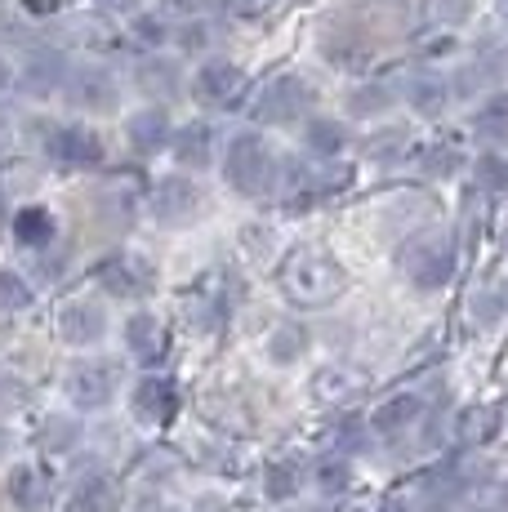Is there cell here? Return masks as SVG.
<instances>
[{
	"instance_id": "1",
	"label": "cell",
	"mask_w": 508,
	"mask_h": 512,
	"mask_svg": "<svg viewBox=\"0 0 508 512\" xmlns=\"http://www.w3.org/2000/svg\"><path fill=\"white\" fill-rule=\"evenodd\" d=\"M281 290L290 294L304 308H321V303H335L344 294V272L330 254L321 250H295L281 263Z\"/></svg>"
},
{
	"instance_id": "2",
	"label": "cell",
	"mask_w": 508,
	"mask_h": 512,
	"mask_svg": "<svg viewBox=\"0 0 508 512\" xmlns=\"http://www.w3.org/2000/svg\"><path fill=\"white\" fill-rule=\"evenodd\" d=\"M397 259H402V272L415 290H442V285L455 277L459 250H455L451 232H419L415 241L402 245Z\"/></svg>"
},
{
	"instance_id": "3",
	"label": "cell",
	"mask_w": 508,
	"mask_h": 512,
	"mask_svg": "<svg viewBox=\"0 0 508 512\" xmlns=\"http://www.w3.org/2000/svg\"><path fill=\"white\" fill-rule=\"evenodd\" d=\"M228 183L237 187L241 196H268L272 183H277V156L272 147L259 139V134H237L228 143V165H223Z\"/></svg>"
},
{
	"instance_id": "4",
	"label": "cell",
	"mask_w": 508,
	"mask_h": 512,
	"mask_svg": "<svg viewBox=\"0 0 508 512\" xmlns=\"http://www.w3.org/2000/svg\"><path fill=\"white\" fill-rule=\"evenodd\" d=\"M121 392V370L112 361H81V366L67 370V397L81 410H103L116 401Z\"/></svg>"
},
{
	"instance_id": "5",
	"label": "cell",
	"mask_w": 508,
	"mask_h": 512,
	"mask_svg": "<svg viewBox=\"0 0 508 512\" xmlns=\"http://www.w3.org/2000/svg\"><path fill=\"white\" fill-rule=\"evenodd\" d=\"M45 152H50L54 165H67V170H90V165L103 161V139L85 125H54L45 134Z\"/></svg>"
},
{
	"instance_id": "6",
	"label": "cell",
	"mask_w": 508,
	"mask_h": 512,
	"mask_svg": "<svg viewBox=\"0 0 508 512\" xmlns=\"http://www.w3.org/2000/svg\"><path fill=\"white\" fill-rule=\"evenodd\" d=\"M201 187L188 179V174H170V179L156 183L152 192V214L165 223V228H183V223H192L201 214Z\"/></svg>"
},
{
	"instance_id": "7",
	"label": "cell",
	"mask_w": 508,
	"mask_h": 512,
	"mask_svg": "<svg viewBox=\"0 0 508 512\" xmlns=\"http://www.w3.org/2000/svg\"><path fill=\"white\" fill-rule=\"evenodd\" d=\"M308 103H312V90L299 81V76H277V81L259 94L254 116H259V121H272V125H286V121H299V116L308 112Z\"/></svg>"
},
{
	"instance_id": "8",
	"label": "cell",
	"mask_w": 508,
	"mask_h": 512,
	"mask_svg": "<svg viewBox=\"0 0 508 512\" xmlns=\"http://www.w3.org/2000/svg\"><path fill=\"white\" fill-rule=\"evenodd\" d=\"M130 406H134V419L139 423L165 428V423L179 415V388H174V379H165V374H148V379H139Z\"/></svg>"
},
{
	"instance_id": "9",
	"label": "cell",
	"mask_w": 508,
	"mask_h": 512,
	"mask_svg": "<svg viewBox=\"0 0 508 512\" xmlns=\"http://www.w3.org/2000/svg\"><path fill=\"white\" fill-rule=\"evenodd\" d=\"M241 85H246V76H241L237 63L210 58V63H201V72L192 76V98H197V103H210V107H228L232 98L241 94Z\"/></svg>"
},
{
	"instance_id": "10",
	"label": "cell",
	"mask_w": 508,
	"mask_h": 512,
	"mask_svg": "<svg viewBox=\"0 0 508 512\" xmlns=\"http://www.w3.org/2000/svg\"><path fill=\"white\" fill-rule=\"evenodd\" d=\"M54 326H58V339L63 343H72V348H90V343H99L107 334V312L94 308V303H85V299H72V303H63V312H58Z\"/></svg>"
},
{
	"instance_id": "11",
	"label": "cell",
	"mask_w": 508,
	"mask_h": 512,
	"mask_svg": "<svg viewBox=\"0 0 508 512\" xmlns=\"http://www.w3.org/2000/svg\"><path fill=\"white\" fill-rule=\"evenodd\" d=\"M5 495L18 512H50L54 508V486L36 464H18L5 477Z\"/></svg>"
},
{
	"instance_id": "12",
	"label": "cell",
	"mask_w": 508,
	"mask_h": 512,
	"mask_svg": "<svg viewBox=\"0 0 508 512\" xmlns=\"http://www.w3.org/2000/svg\"><path fill=\"white\" fill-rule=\"evenodd\" d=\"M99 281L112 299H143L152 290V268L134 254H121V259H107L99 268Z\"/></svg>"
},
{
	"instance_id": "13",
	"label": "cell",
	"mask_w": 508,
	"mask_h": 512,
	"mask_svg": "<svg viewBox=\"0 0 508 512\" xmlns=\"http://www.w3.org/2000/svg\"><path fill=\"white\" fill-rule=\"evenodd\" d=\"M125 343H130V357L143 361V366H156V361L165 357V348H170V334L156 317L148 312H134L130 321H125Z\"/></svg>"
},
{
	"instance_id": "14",
	"label": "cell",
	"mask_w": 508,
	"mask_h": 512,
	"mask_svg": "<svg viewBox=\"0 0 508 512\" xmlns=\"http://www.w3.org/2000/svg\"><path fill=\"white\" fill-rule=\"evenodd\" d=\"M419 419H424V397H415V392H402V397H388L384 406L375 410L370 428H375L379 437L397 441V437H406V432L415 428Z\"/></svg>"
},
{
	"instance_id": "15",
	"label": "cell",
	"mask_w": 508,
	"mask_h": 512,
	"mask_svg": "<svg viewBox=\"0 0 508 512\" xmlns=\"http://www.w3.org/2000/svg\"><path fill=\"white\" fill-rule=\"evenodd\" d=\"M67 94H72L76 107H90V112L116 107V81H112V72H103V67H81V72H72Z\"/></svg>"
},
{
	"instance_id": "16",
	"label": "cell",
	"mask_w": 508,
	"mask_h": 512,
	"mask_svg": "<svg viewBox=\"0 0 508 512\" xmlns=\"http://www.w3.org/2000/svg\"><path fill=\"white\" fill-rule=\"evenodd\" d=\"M63 512H121V490H116L112 477L94 472V477L76 481V490L67 495Z\"/></svg>"
},
{
	"instance_id": "17",
	"label": "cell",
	"mask_w": 508,
	"mask_h": 512,
	"mask_svg": "<svg viewBox=\"0 0 508 512\" xmlns=\"http://www.w3.org/2000/svg\"><path fill=\"white\" fill-rule=\"evenodd\" d=\"M125 139H130V147H134V152H143V156L161 152V147L174 139L170 116H165L161 107H148V112H134V116H130V125H125Z\"/></svg>"
},
{
	"instance_id": "18",
	"label": "cell",
	"mask_w": 508,
	"mask_h": 512,
	"mask_svg": "<svg viewBox=\"0 0 508 512\" xmlns=\"http://www.w3.org/2000/svg\"><path fill=\"white\" fill-rule=\"evenodd\" d=\"M468 308H473V321L477 326H500V321L508 317V285L500 277H491V281H482L473 294H468Z\"/></svg>"
},
{
	"instance_id": "19",
	"label": "cell",
	"mask_w": 508,
	"mask_h": 512,
	"mask_svg": "<svg viewBox=\"0 0 508 512\" xmlns=\"http://www.w3.org/2000/svg\"><path fill=\"white\" fill-rule=\"evenodd\" d=\"M210 152H214V134H210L205 121H192L174 134V156H179V165L205 170V165H210Z\"/></svg>"
},
{
	"instance_id": "20",
	"label": "cell",
	"mask_w": 508,
	"mask_h": 512,
	"mask_svg": "<svg viewBox=\"0 0 508 512\" xmlns=\"http://www.w3.org/2000/svg\"><path fill=\"white\" fill-rule=\"evenodd\" d=\"M406 98H410V107H415L419 116H437L446 103H451V85H446L442 76H433V72H415L410 76V85H406Z\"/></svg>"
},
{
	"instance_id": "21",
	"label": "cell",
	"mask_w": 508,
	"mask_h": 512,
	"mask_svg": "<svg viewBox=\"0 0 508 512\" xmlns=\"http://www.w3.org/2000/svg\"><path fill=\"white\" fill-rule=\"evenodd\" d=\"M14 236L18 245H32V250H41V245H50L58 236V223L50 210H41V205H27V210L14 214Z\"/></svg>"
},
{
	"instance_id": "22",
	"label": "cell",
	"mask_w": 508,
	"mask_h": 512,
	"mask_svg": "<svg viewBox=\"0 0 508 512\" xmlns=\"http://www.w3.org/2000/svg\"><path fill=\"white\" fill-rule=\"evenodd\" d=\"M348 143V130L339 121H330V116H317V121H308L304 130V147L312 156H339Z\"/></svg>"
},
{
	"instance_id": "23",
	"label": "cell",
	"mask_w": 508,
	"mask_h": 512,
	"mask_svg": "<svg viewBox=\"0 0 508 512\" xmlns=\"http://www.w3.org/2000/svg\"><path fill=\"white\" fill-rule=\"evenodd\" d=\"M299 486H304V468L290 464V459H277V464H268V472H263V490H268V499H295Z\"/></svg>"
},
{
	"instance_id": "24",
	"label": "cell",
	"mask_w": 508,
	"mask_h": 512,
	"mask_svg": "<svg viewBox=\"0 0 508 512\" xmlns=\"http://www.w3.org/2000/svg\"><path fill=\"white\" fill-rule=\"evenodd\" d=\"M455 432L464 446H486V441L500 432V415H495V410H464L455 423Z\"/></svg>"
},
{
	"instance_id": "25",
	"label": "cell",
	"mask_w": 508,
	"mask_h": 512,
	"mask_svg": "<svg viewBox=\"0 0 508 512\" xmlns=\"http://www.w3.org/2000/svg\"><path fill=\"white\" fill-rule=\"evenodd\" d=\"M473 130L482 139H508V94H491L473 116Z\"/></svg>"
},
{
	"instance_id": "26",
	"label": "cell",
	"mask_w": 508,
	"mask_h": 512,
	"mask_svg": "<svg viewBox=\"0 0 508 512\" xmlns=\"http://www.w3.org/2000/svg\"><path fill=\"white\" fill-rule=\"evenodd\" d=\"M304 343H308V334L299 326H277L268 334V357L277 361V366H295V361L304 357Z\"/></svg>"
},
{
	"instance_id": "27",
	"label": "cell",
	"mask_w": 508,
	"mask_h": 512,
	"mask_svg": "<svg viewBox=\"0 0 508 512\" xmlns=\"http://www.w3.org/2000/svg\"><path fill=\"white\" fill-rule=\"evenodd\" d=\"M32 285H27L18 272L0 268V317H14V312H27L32 308Z\"/></svg>"
},
{
	"instance_id": "28",
	"label": "cell",
	"mask_w": 508,
	"mask_h": 512,
	"mask_svg": "<svg viewBox=\"0 0 508 512\" xmlns=\"http://www.w3.org/2000/svg\"><path fill=\"white\" fill-rule=\"evenodd\" d=\"M139 85L148 94H174L179 90V67L165 63V58H148V63L139 67Z\"/></svg>"
},
{
	"instance_id": "29",
	"label": "cell",
	"mask_w": 508,
	"mask_h": 512,
	"mask_svg": "<svg viewBox=\"0 0 508 512\" xmlns=\"http://www.w3.org/2000/svg\"><path fill=\"white\" fill-rule=\"evenodd\" d=\"M348 464H344V455H335V459H321L317 468H312V486L321 490V495H339V490L348 486Z\"/></svg>"
},
{
	"instance_id": "30",
	"label": "cell",
	"mask_w": 508,
	"mask_h": 512,
	"mask_svg": "<svg viewBox=\"0 0 508 512\" xmlns=\"http://www.w3.org/2000/svg\"><path fill=\"white\" fill-rule=\"evenodd\" d=\"M424 165H428V174H437V179H446V174H455L459 165H464V152H459L455 143H437V147H428Z\"/></svg>"
},
{
	"instance_id": "31",
	"label": "cell",
	"mask_w": 508,
	"mask_h": 512,
	"mask_svg": "<svg viewBox=\"0 0 508 512\" xmlns=\"http://www.w3.org/2000/svg\"><path fill=\"white\" fill-rule=\"evenodd\" d=\"M58 81H63V63H58V58H36L32 72H27V85H32L36 94L58 90Z\"/></svg>"
},
{
	"instance_id": "32",
	"label": "cell",
	"mask_w": 508,
	"mask_h": 512,
	"mask_svg": "<svg viewBox=\"0 0 508 512\" xmlns=\"http://www.w3.org/2000/svg\"><path fill=\"white\" fill-rule=\"evenodd\" d=\"M477 183H482L486 192H504L508 187V161L504 156H482V161H477Z\"/></svg>"
},
{
	"instance_id": "33",
	"label": "cell",
	"mask_w": 508,
	"mask_h": 512,
	"mask_svg": "<svg viewBox=\"0 0 508 512\" xmlns=\"http://www.w3.org/2000/svg\"><path fill=\"white\" fill-rule=\"evenodd\" d=\"M428 18L433 23H464L468 9H473V0H424Z\"/></svg>"
},
{
	"instance_id": "34",
	"label": "cell",
	"mask_w": 508,
	"mask_h": 512,
	"mask_svg": "<svg viewBox=\"0 0 508 512\" xmlns=\"http://www.w3.org/2000/svg\"><path fill=\"white\" fill-rule=\"evenodd\" d=\"M76 437H81V428H76L72 419H63V423L50 419V423H45V432H41V441H45L50 450H72Z\"/></svg>"
},
{
	"instance_id": "35",
	"label": "cell",
	"mask_w": 508,
	"mask_h": 512,
	"mask_svg": "<svg viewBox=\"0 0 508 512\" xmlns=\"http://www.w3.org/2000/svg\"><path fill=\"white\" fill-rule=\"evenodd\" d=\"M388 103H393V94H388L384 85H366V90L353 94V112H361V116H366V112H384Z\"/></svg>"
},
{
	"instance_id": "36",
	"label": "cell",
	"mask_w": 508,
	"mask_h": 512,
	"mask_svg": "<svg viewBox=\"0 0 508 512\" xmlns=\"http://www.w3.org/2000/svg\"><path fill=\"white\" fill-rule=\"evenodd\" d=\"M18 401H23V383L9 379V374H0V415H5V410H14Z\"/></svg>"
},
{
	"instance_id": "37",
	"label": "cell",
	"mask_w": 508,
	"mask_h": 512,
	"mask_svg": "<svg viewBox=\"0 0 508 512\" xmlns=\"http://www.w3.org/2000/svg\"><path fill=\"white\" fill-rule=\"evenodd\" d=\"M223 9H228V14H241V18H254L263 9V0H223Z\"/></svg>"
},
{
	"instance_id": "38",
	"label": "cell",
	"mask_w": 508,
	"mask_h": 512,
	"mask_svg": "<svg viewBox=\"0 0 508 512\" xmlns=\"http://www.w3.org/2000/svg\"><path fill=\"white\" fill-rule=\"evenodd\" d=\"M94 5H99L103 14H134V5H139V0H94Z\"/></svg>"
},
{
	"instance_id": "39",
	"label": "cell",
	"mask_w": 508,
	"mask_h": 512,
	"mask_svg": "<svg viewBox=\"0 0 508 512\" xmlns=\"http://www.w3.org/2000/svg\"><path fill=\"white\" fill-rule=\"evenodd\" d=\"M165 9H174V14H201L205 0H161Z\"/></svg>"
},
{
	"instance_id": "40",
	"label": "cell",
	"mask_w": 508,
	"mask_h": 512,
	"mask_svg": "<svg viewBox=\"0 0 508 512\" xmlns=\"http://www.w3.org/2000/svg\"><path fill=\"white\" fill-rule=\"evenodd\" d=\"M67 0H27V9H32V14H54V9H63Z\"/></svg>"
},
{
	"instance_id": "41",
	"label": "cell",
	"mask_w": 508,
	"mask_h": 512,
	"mask_svg": "<svg viewBox=\"0 0 508 512\" xmlns=\"http://www.w3.org/2000/svg\"><path fill=\"white\" fill-rule=\"evenodd\" d=\"M183 41H188V49H197V45L210 41V32H205V27H188V32H183Z\"/></svg>"
},
{
	"instance_id": "42",
	"label": "cell",
	"mask_w": 508,
	"mask_h": 512,
	"mask_svg": "<svg viewBox=\"0 0 508 512\" xmlns=\"http://www.w3.org/2000/svg\"><path fill=\"white\" fill-rule=\"evenodd\" d=\"M9 85H14V67H9V63H5V58H0V94H5V90H9Z\"/></svg>"
},
{
	"instance_id": "43",
	"label": "cell",
	"mask_w": 508,
	"mask_h": 512,
	"mask_svg": "<svg viewBox=\"0 0 508 512\" xmlns=\"http://www.w3.org/2000/svg\"><path fill=\"white\" fill-rule=\"evenodd\" d=\"M139 512H174V508L161 504V499H148V504H139Z\"/></svg>"
},
{
	"instance_id": "44",
	"label": "cell",
	"mask_w": 508,
	"mask_h": 512,
	"mask_svg": "<svg viewBox=\"0 0 508 512\" xmlns=\"http://www.w3.org/2000/svg\"><path fill=\"white\" fill-rule=\"evenodd\" d=\"M379 512H410V508L402 504V499H388V504H384V508H379Z\"/></svg>"
},
{
	"instance_id": "45",
	"label": "cell",
	"mask_w": 508,
	"mask_h": 512,
	"mask_svg": "<svg viewBox=\"0 0 508 512\" xmlns=\"http://www.w3.org/2000/svg\"><path fill=\"white\" fill-rule=\"evenodd\" d=\"M5 450H9V432L0 428V455H5Z\"/></svg>"
},
{
	"instance_id": "46",
	"label": "cell",
	"mask_w": 508,
	"mask_h": 512,
	"mask_svg": "<svg viewBox=\"0 0 508 512\" xmlns=\"http://www.w3.org/2000/svg\"><path fill=\"white\" fill-rule=\"evenodd\" d=\"M495 5H500V14H504V18H508V0H495Z\"/></svg>"
},
{
	"instance_id": "47",
	"label": "cell",
	"mask_w": 508,
	"mask_h": 512,
	"mask_svg": "<svg viewBox=\"0 0 508 512\" xmlns=\"http://www.w3.org/2000/svg\"><path fill=\"white\" fill-rule=\"evenodd\" d=\"M0 219H5V196H0Z\"/></svg>"
},
{
	"instance_id": "48",
	"label": "cell",
	"mask_w": 508,
	"mask_h": 512,
	"mask_svg": "<svg viewBox=\"0 0 508 512\" xmlns=\"http://www.w3.org/2000/svg\"><path fill=\"white\" fill-rule=\"evenodd\" d=\"M308 512H326V508H308Z\"/></svg>"
}]
</instances>
